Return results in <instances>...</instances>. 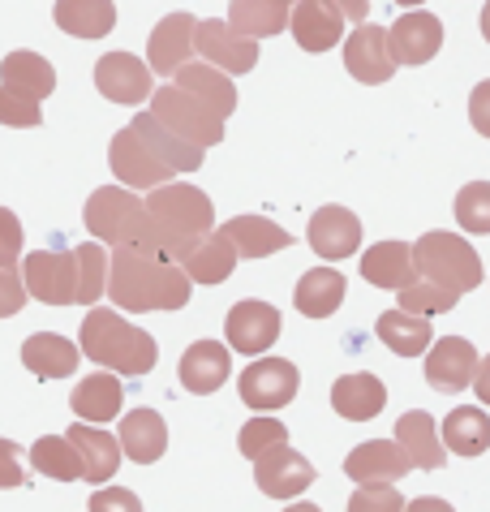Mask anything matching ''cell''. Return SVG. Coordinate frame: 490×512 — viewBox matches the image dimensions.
I'll use <instances>...</instances> for the list:
<instances>
[{"label": "cell", "mask_w": 490, "mask_h": 512, "mask_svg": "<svg viewBox=\"0 0 490 512\" xmlns=\"http://www.w3.org/2000/svg\"><path fill=\"white\" fill-rule=\"evenodd\" d=\"M194 52H203V61L215 65L220 74H250V69L258 65V44H254V39L237 35L233 26L220 22V18L198 22Z\"/></svg>", "instance_id": "12"}, {"label": "cell", "mask_w": 490, "mask_h": 512, "mask_svg": "<svg viewBox=\"0 0 490 512\" xmlns=\"http://www.w3.org/2000/svg\"><path fill=\"white\" fill-rule=\"evenodd\" d=\"M469 121H473V130H478L482 138H490V78L478 82L469 95Z\"/></svg>", "instance_id": "50"}, {"label": "cell", "mask_w": 490, "mask_h": 512, "mask_svg": "<svg viewBox=\"0 0 490 512\" xmlns=\"http://www.w3.org/2000/svg\"><path fill=\"white\" fill-rule=\"evenodd\" d=\"M310 250L319 254V259H353L357 246H362V220L353 216L349 207H323L310 216Z\"/></svg>", "instance_id": "18"}, {"label": "cell", "mask_w": 490, "mask_h": 512, "mask_svg": "<svg viewBox=\"0 0 490 512\" xmlns=\"http://www.w3.org/2000/svg\"><path fill=\"white\" fill-rule=\"evenodd\" d=\"M344 65L357 82L366 87H379L396 74V61H392V44H387V31L383 26H357V31L344 39Z\"/></svg>", "instance_id": "17"}, {"label": "cell", "mask_w": 490, "mask_h": 512, "mask_svg": "<svg viewBox=\"0 0 490 512\" xmlns=\"http://www.w3.org/2000/svg\"><path fill=\"white\" fill-rule=\"evenodd\" d=\"M478 366H482L478 362V349H473L465 336H443L426 353V383L435 392L473 388V379H478Z\"/></svg>", "instance_id": "13"}, {"label": "cell", "mask_w": 490, "mask_h": 512, "mask_svg": "<svg viewBox=\"0 0 490 512\" xmlns=\"http://www.w3.org/2000/svg\"><path fill=\"white\" fill-rule=\"evenodd\" d=\"M293 39L306 52H327L344 39V13L340 5H323V0H306V5H293Z\"/></svg>", "instance_id": "25"}, {"label": "cell", "mask_w": 490, "mask_h": 512, "mask_svg": "<svg viewBox=\"0 0 490 512\" xmlns=\"http://www.w3.org/2000/svg\"><path fill=\"white\" fill-rule=\"evenodd\" d=\"M280 444H288V426L280 418H250L241 426V452L250 461H258L263 452L280 448Z\"/></svg>", "instance_id": "43"}, {"label": "cell", "mask_w": 490, "mask_h": 512, "mask_svg": "<svg viewBox=\"0 0 490 512\" xmlns=\"http://www.w3.org/2000/svg\"><path fill=\"white\" fill-rule=\"evenodd\" d=\"M383 405H387V388L366 371L362 375H344V379L331 383V409H336L340 418H349V422L379 418Z\"/></svg>", "instance_id": "30"}, {"label": "cell", "mask_w": 490, "mask_h": 512, "mask_svg": "<svg viewBox=\"0 0 490 512\" xmlns=\"http://www.w3.org/2000/svg\"><path fill=\"white\" fill-rule=\"evenodd\" d=\"M95 87L112 104H142L151 95V65H142L134 52H108L95 65Z\"/></svg>", "instance_id": "16"}, {"label": "cell", "mask_w": 490, "mask_h": 512, "mask_svg": "<svg viewBox=\"0 0 490 512\" xmlns=\"http://www.w3.org/2000/svg\"><path fill=\"white\" fill-rule=\"evenodd\" d=\"M344 289H349V284H344L340 272H331V267H314V272H306L297 280L293 306L306 319H327V315H336V310H340Z\"/></svg>", "instance_id": "34"}, {"label": "cell", "mask_w": 490, "mask_h": 512, "mask_svg": "<svg viewBox=\"0 0 490 512\" xmlns=\"http://www.w3.org/2000/svg\"><path fill=\"white\" fill-rule=\"evenodd\" d=\"M177 91H185V95H194L198 104H207L215 117H233L237 112V87H233V78L228 74H220L215 65H207V61H190L177 74V82H172Z\"/></svg>", "instance_id": "24"}, {"label": "cell", "mask_w": 490, "mask_h": 512, "mask_svg": "<svg viewBox=\"0 0 490 512\" xmlns=\"http://www.w3.org/2000/svg\"><path fill=\"white\" fill-rule=\"evenodd\" d=\"M456 302H460V297H452L448 289L426 284V280H417V284H409V289L400 293V310L413 315V319H426V323H430V315H448Z\"/></svg>", "instance_id": "42"}, {"label": "cell", "mask_w": 490, "mask_h": 512, "mask_svg": "<svg viewBox=\"0 0 490 512\" xmlns=\"http://www.w3.org/2000/svg\"><path fill=\"white\" fill-rule=\"evenodd\" d=\"M387 44H392L396 65H426L430 56L443 48V22L426 9H409V13H400L396 26L387 31Z\"/></svg>", "instance_id": "14"}, {"label": "cell", "mask_w": 490, "mask_h": 512, "mask_svg": "<svg viewBox=\"0 0 490 512\" xmlns=\"http://www.w3.org/2000/svg\"><path fill=\"white\" fill-rule=\"evenodd\" d=\"M22 246H26L22 220L13 216L9 207H0V267H5V272H13V263L22 259Z\"/></svg>", "instance_id": "46"}, {"label": "cell", "mask_w": 490, "mask_h": 512, "mask_svg": "<svg viewBox=\"0 0 490 512\" xmlns=\"http://www.w3.org/2000/svg\"><path fill=\"white\" fill-rule=\"evenodd\" d=\"M405 495L396 487H357L353 500H349V512H405Z\"/></svg>", "instance_id": "44"}, {"label": "cell", "mask_w": 490, "mask_h": 512, "mask_svg": "<svg viewBox=\"0 0 490 512\" xmlns=\"http://www.w3.org/2000/svg\"><path fill=\"white\" fill-rule=\"evenodd\" d=\"M413 267L426 284H439V289H448L452 297H465L486 280L478 250L460 233H443V229L426 233L413 246Z\"/></svg>", "instance_id": "4"}, {"label": "cell", "mask_w": 490, "mask_h": 512, "mask_svg": "<svg viewBox=\"0 0 490 512\" xmlns=\"http://www.w3.org/2000/svg\"><path fill=\"white\" fill-rule=\"evenodd\" d=\"M288 22H293V9L280 5V0H237V5H228V26H233L237 35L254 39V44L284 31Z\"/></svg>", "instance_id": "36"}, {"label": "cell", "mask_w": 490, "mask_h": 512, "mask_svg": "<svg viewBox=\"0 0 490 512\" xmlns=\"http://www.w3.org/2000/svg\"><path fill=\"white\" fill-rule=\"evenodd\" d=\"M284 512H323V508H319V504H306V500H301V504H288Z\"/></svg>", "instance_id": "54"}, {"label": "cell", "mask_w": 490, "mask_h": 512, "mask_svg": "<svg viewBox=\"0 0 490 512\" xmlns=\"http://www.w3.org/2000/svg\"><path fill=\"white\" fill-rule=\"evenodd\" d=\"M0 87L39 104V99H48L56 91V69L39 52H9L5 65H0Z\"/></svg>", "instance_id": "31"}, {"label": "cell", "mask_w": 490, "mask_h": 512, "mask_svg": "<svg viewBox=\"0 0 490 512\" xmlns=\"http://www.w3.org/2000/svg\"><path fill=\"white\" fill-rule=\"evenodd\" d=\"M31 469L43 478H56V482L82 478V461H78V448L69 444V435H43L31 448Z\"/></svg>", "instance_id": "39"}, {"label": "cell", "mask_w": 490, "mask_h": 512, "mask_svg": "<svg viewBox=\"0 0 490 512\" xmlns=\"http://www.w3.org/2000/svg\"><path fill=\"white\" fill-rule=\"evenodd\" d=\"M177 267L190 276V284H224L228 276H233V267H237V254L220 233H211L203 241H194L190 250H181Z\"/></svg>", "instance_id": "32"}, {"label": "cell", "mask_w": 490, "mask_h": 512, "mask_svg": "<svg viewBox=\"0 0 490 512\" xmlns=\"http://www.w3.org/2000/svg\"><path fill=\"white\" fill-rule=\"evenodd\" d=\"M228 371H233V353H228V345H220V340H198L181 358V383L198 396L224 388Z\"/></svg>", "instance_id": "26"}, {"label": "cell", "mask_w": 490, "mask_h": 512, "mask_svg": "<svg viewBox=\"0 0 490 512\" xmlns=\"http://www.w3.org/2000/svg\"><path fill=\"white\" fill-rule=\"evenodd\" d=\"M121 448H125V457L138 461V465L160 461L164 448H168L164 418L155 414V409H129V414L121 418Z\"/></svg>", "instance_id": "33"}, {"label": "cell", "mask_w": 490, "mask_h": 512, "mask_svg": "<svg viewBox=\"0 0 490 512\" xmlns=\"http://www.w3.org/2000/svg\"><path fill=\"white\" fill-rule=\"evenodd\" d=\"M297 366L284 362V358H258L241 371L237 388H241V401L258 409V414H271V409H284L288 401L297 396Z\"/></svg>", "instance_id": "8"}, {"label": "cell", "mask_w": 490, "mask_h": 512, "mask_svg": "<svg viewBox=\"0 0 490 512\" xmlns=\"http://www.w3.org/2000/svg\"><path fill=\"white\" fill-rule=\"evenodd\" d=\"M224 336H228V349L258 358V353H267L280 340V310L271 302H254V297L237 302L224 319Z\"/></svg>", "instance_id": "10"}, {"label": "cell", "mask_w": 490, "mask_h": 512, "mask_svg": "<svg viewBox=\"0 0 490 512\" xmlns=\"http://www.w3.org/2000/svg\"><path fill=\"white\" fill-rule=\"evenodd\" d=\"M52 18L74 39H104L117 26V5H108V0H61V5H52Z\"/></svg>", "instance_id": "35"}, {"label": "cell", "mask_w": 490, "mask_h": 512, "mask_svg": "<svg viewBox=\"0 0 490 512\" xmlns=\"http://www.w3.org/2000/svg\"><path fill=\"white\" fill-rule=\"evenodd\" d=\"M147 112L155 121H164L177 138L194 142V147H203V151L215 147V142H224V121L215 117L207 104H198L194 95H185L177 87H160V91H155Z\"/></svg>", "instance_id": "7"}, {"label": "cell", "mask_w": 490, "mask_h": 512, "mask_svg": "<svg viewBox=\"0 0 490 512\" xmlns=\"http://www.w3.org/2000/svg\"><path fill=\"white\" fill-rule=\"evenodd\" d=\"M443 444L460 457H482L490 448V418L482 414L478 405H460L443 418Z\"/></svg>", "instance_id": "38"}, {"label": "cell", "mask_w": 490, "mask_h": 512, "mask_svg": "<svg viewBox=\"0 0 490 512\" xmlns=\"http://www.w3.org/2000/svg\"><path fill=\"white\" fill-rule=\"evenodd\" d=\"M190 276L172 259L147 246H125L112 254L108 267V297L112 306L147 315V310H181L190 302Z\"/></svg>", "instance_id": "1"}, {"label": "cell", "mask_w": 490, "mask_h": 512, "mask_svg": "<svg viewBox=\"0 0 490 512\" xmlns=\"http://www.w3.org/2000/svg\"><path fill=\"white\" fill-rule=\"evenodd\" d=\"M78 349L95 366H104L108 375H147V371H155V362H160L155 336L134 323H125L117 310H104V306H95L91 315L82 319Z\"/></svg>", "instance_id": "3"}, {"label": "cell", "mask_w": 490, "mask_h": 512, "mask_svg": "<svg viewBox=\"0 0 490 512\" xmlns=\"http://www.w3.org/2000/svg\"><path fill=\"white\" fill-rule=\"evenodd\" d=\"M82 220H86V229H91V237L104 241V246H117V250L147 246V203L125 186L95 190L91 198H86Z\"/></svg>", "instance_id": "5"}, {"label": "cell", "mask_w": 490, "mask_h": 512, "mask_svg": "<svg viewBox=\"0 0 490 512\" xmlns=\"http://www.w3.org/2000/svg\"><path fill=\"white\" fill-rule=\"evenodd\" d=\"M215 233L233 246L237 259H267V254L293 246V233L280 229V224H271L267 216H233Z\"/></svg>", "instance_id": "20"}, {"label": "cell", "mask_w": 490, "mask_h": 512, "mask_svg": "<svg viewBox=\"0 0 490 512\" xmlns=\"http://www.w3.org/2000/svg\"><path fill=\"white\" fill-rule=\"evenodd\" d=\"M69 405H74V414L86 422V426H104L112 418H121V405H125V383L108 371H95L86 375L74 396H69Z\"/></svg>", "instance_id": "23"}, {"label": "cell", "mask_w": 490, "mask_h": 512, "mask_svg": "<svg viewBox=\"0 0 490 512\" xmlns=\"http://www.w3.org/2000/svg\"><path fill=\"white\" fill-rule=\"evenodd\" d=\"M396 444L405 448L413 469H443L448 465V452L439 444V426L426 409H409V414L396 422Z\"/></svg>", "instance_id": "29"}, {"label": "cell", "mask_w": 490, "mask_h": 512, "mask_svg": "<svg viewBox=\"0 0 490 512\" xmlns=\"http://www.w3.org/2000/svg\"><path fill=\"white\" fill-rule=\"evenodd\" d=\"M142 142L151 147V155L160 160L172 177L177 173H194V168H203V147H194V142H185V138H177L168 130L164 121H155L151 112H138L134 117V125H129Z\"/></svg>", "instance_id": "21"}, {"label": "cell", "mask_w": 490, "mask_h": 512, "mask_svg": "<svg viewBox=\"0 0 490 512\" xmlns=\"http://www.w3.org/2000/svg\"><path fill=\"white\" fill-rule=\"evenodd\" d=\"M74 254H78V276H82V297H78V306H91L95 310V302H99V293L108 289V254H104V246L99 241H86V246H74Z\"/></svg>", "instance_id": "40"}, {"label": "cell", "mask_w": 490, "mask_h": 512, "mask_svg": "<svg viewBox=\"0 0 490 512\" xmlns=\"http://www.w3.org/2000/svg\"><path fill=\"white\" fill-rule=\"evenodd\" d=\"M65 435H69V444L78 448V461H82V478H86V482H95V487H99V482H108V478L121 469V457H125V452H121V439H112L104 426L74 422Z\"/></svg>", "instance_id": "22"}, {"label": "cell", "mask_w": 490, "mask_h": 512, "mask_svg": "<svg viewBox=\"0 0 490 512\" xmlns=\"http://www.w3.org/2000/svg\"><path fill=\"white\" fill-rule=\"evenodd\" d=\"M254 482L263 487V495H271V500H293V495H301L314 482V465L301 457V452L280 444L254 461Z\"/></svg>", "instance_id": "15"}, {"label": "cell", "mask_w": 490, "mask_h": 512, "mask_svg": "<svg viewBox=\"0 0 490 512\" xmlns=\"http://www.w3.org/2000/svg\"><path fill=\"white\" fill-rule=\"evenodd\" d=\"M405 512H456L448 500H435V495H422V500H413Z\"/></svg>", "instance_id": "52"}, {"label": "cell", "mask_w": 490, "mask_h": 512, "mask_svg": "<svg viewBox=\"0 0 490 512\" xmlns=\"http://www.w3.org/2000/svg\"><path fill=\"white\" fill-rule=\"evenodd\" d=\"M26 487V452L13 439H0V491Z\"/></svg>", "instance_id": "47"}, {"label": "cell", "mask_w": 490, "mask_h": 512, "mask_svg": "<svg viewBox=\"0 0 490 512\" xmlns=\"http://www.w3.org/2000/svg\"><path fill=\"white\" fill-rule=\"evenodd\" d=\"M482 35H486V44H490V5H482Z\"/></svg>", "instance_id": "55"}, {"label": "cell", "mask_w": 490, "mask_h": 512, "mask_svg": "<svg viewBox=\"0 0 490 512\" xmlns=\"http://www.w3.org/2000/svg\"><path fill=\"white\" fill-rule=\"evenodd\" d=\"M362 276L374 284V289H396L405 293L417 267H413V246H405V241H379V246H370L362 254Z\"/></svg>", "instance_id": "27"}, {"label": "cell", "mask_w": 490, "mask_h": 512, "mask_svg": "<svg viewBox=\"0 0 490 512\" xmlns=\"http://www.w3.org/2000/svg\"><path fill=\"white\" fill-rule=\"evenodd\" d=\"M39 121H43L39 104H31V99H22V95H13V91L0 87V125H13V130H35Z\"/></svg>", "instance_id": "45"}, {"label": "cell", "mask_w": 490, "mask_h": 512, "mask_svg": "<svg viewBox=\"0 0 490 512\" xmlns=\"http://www.w3.org/2000/svg\"><path fill=\"white\" fill-rule=\"evenodd\" d=\"M413 469V461L405 457V448L396 439H370V444H357L349 457H344V474H349L357 487H392Z\"/></svg>", "instance_id": "11"}, {"label": "cell", "mask_w": 490, "mask_h": 512, "mask_svg": "<svg viewBox=\"0 0 490 512\" xmlns=\"http://www.w3.org/2000/svg\"><path fill=\"white\" fill-rule=\"evenodd\" d=\"M78 358H82V349L74 345V340L56 336V332H35V336H26V345H22L26 371L39 375V379H65V375H74L78 371Z\"/></svg>", "instance_id": "28"}, {"label": "cell", "mask_w": 490, "mask_h": 512, "mask_svg": "<svg viewBox=\"0 0 490 512\" xmlns=\"http://www.w3.org/2000/svg\"><path fill=\"white\" fill-rule=\"evenodd\" d=\"M108 164H112V177H121V186H134V190H164L168 186V168L155 160L151 147L142 142L134 130H117V138H112L108 147Z\"/></svg>", "instance_id": "9"}, {"label": "cell", "mask_w": 490, "mask_h": 512, "mask_svg": "<svg viewBox=\"0 0 490 512\" xmlns=\"http://www.w3.org/2000/svg\"><path fill=\"white\" fill-rule=\"evenodd\" d=\"M452 216L460 220V229L465 233L486 237L490 233V181H469V186L456 194Z\"/></svg>", "instance_id": "41"}, {"label": "cell", "mask_w": 490, "mask_h": 512, "mask_svg": "<svg viewBox=\"0 0 490 512\" xmlns=\"http://www.w3.org/2000/svg\"><path fill=\"white\" fill-rule=\"evenodd\" d=\"M194 35H198V22L190 18V13H168L147 39L151 74H181V69L190 65Z\"/></svg>", "instance_id": "19"}, {"label": "cell", "mask_w": 490, "mask_h": 512, "mask_svg": "<svg viewBox=\"0 0 490 512\" xmlns=\"http://www.w3.org/2000/svg\"><path fill=\"white\" fill-rule=\"evenodd\" d=\"M374 332H379L383 345L392 353H400V358H417V353H430V345H435L430 323L405 315V310H387V315H379Z\"/></svg>", "instance_id": "37"}, {"label": "cell", "mask_w": 490, "mask_h": 512, "mask_svg": "<svg viewBox=\"0 0 490 512\" xmlns=\"http://www.w3.org/2000/svg\"><path fill=\"white\" fill-rule=\"evenodd\" d=\"M473 392H478V401H482V405H490V358H482L478 379H473Z\"/></svg>", "instance_id": "51"}, {"label": "cell", "mask_w": 490, "mask_h": 512, "mask_svg": "<svg viewBox=\"0 0 490 512\" xmlns=\"http://www.w3.org/2000/svg\"><path fill=\"white\" fill-rule=\"evenodd\" d=\"M340 13H344V18H349V22L366 26V13H370V5H366V0H349V5H340Z\"/></svg>", "instance_id": "53"}, {"label": "cell", "mask_w": 490, "mask_h": 512, "mask_svg": "<svg viewBox=\"0 0 490 512\" xmlns=\"http://www.w3.org/2000/svg\"><path fill=\"white\" fill-rule=\"evenodd\" d=\"M211 233H215V207L198 186L168 181L164 190L147 198V246L160 250L164 259L177 263L181 250H190L194 241Z\"/></svg>", "instance_id": "2"}, {"label": "cell", "mask_w": 490, "mask_h": 512, "mask_svg": "<svg viewBox=\"0 0 490 512\" xmlns=\"http://www.w3.org/2000/svg\"><path fill=\"white\" fill-rule=\"evenodd\" d=\"M91 512H142V504H138V495L125 487H99L91 495Z\"/></svg>", "instance_id": "48"}, {"label": "cell", "mask_w": 490, "mask_h": 512, "mask_svg": "<svg viewBox=\"0 0 490 512\" xmlns=\"http://www.w3.org/2000/svg\"><path fill=\"white\" fill-rule=\"evenodd\" d=\"M22 302H26V284H22V276H18V272H5V267H0V319L18 315Z\"/></svg>", "instance_id": "49"}, {"label": "cell", "mask_w": 490, "mask_h": 512, "mask_svg": "<svg viewBox=\"0 0 490 512\" xmlns=\"http://www.w3.org/2000/svg\"><path fill=\"white\" fill-rule=\"evenodd\" d=\"M22 284L43 306H78V297H82L78 254L74 250H31L22 259Z\"/></svg>", "instance_id": "6"}]
</instances>
